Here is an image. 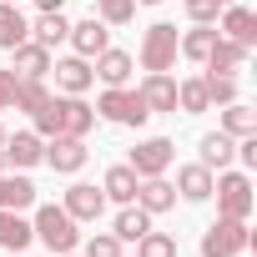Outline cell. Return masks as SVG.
I'll return each instance as SVG.
<instances>
[{
	"instance_id": "cell-1",
	"label": "cell",
	"mask_w": 257,
	"mask_h": 257,
	"mask_svg": "<svg viewBox=\"0 0 257 257\" xmlns=\"http://www.w3.org/2000/svg\"><path fill=\"white\" fill-rule=\"evenodd\" d=\"M96 126V106H86L81 96H51L36 111V137H86Z\"/></svg>"
},
{
	"instance_id": "cell-2",
	"label": "cell",
	"mask_w": 257,
	"mask_h": 257,
	"mask_svg": "<svg viewBox=\"0 0 257 257\" xmlns=\"http://www.w3.org/2000/svg\"><path fill=\"white\" fill-rule=\"evenodd\" d=\"M212 197H217V217H232V222H247L252 217V177L247 172H222L212 177Z\"/></svg>"
},
{
	"instance_id": "cell-3",
	"label": "cell",
	"mask_w": 257,
	"mask_h": 257,
	"mask_svg": "<svg viewBox=\"0 0 257 257\" xmlns=\"http://www.w3.org/2000/svg\"><path fill=\"white\" fill-rule=\"evenodd\" d=\"M31 232L61 257V252H76V242H81V232H76V217L66 212V207H36V222H31Z\"/></svg>"
},
{
	"instance_id": "cell-4",
	"label": "cell",
	"mask_w": 257,
	"mask_h": 257,
	"mask_svg": "<svg viewBox=\"0 0 257 257\" xmlns=\"http://www.w3.org/2000/svg\"><path fill=\"white\" fill-rule=\"evenodd\" d=\"M96 116H106V121H116V126H142L152 111H147L142 91H132V86H106L101 101H96Z\"/></svg>"
},
{
	"instance_id": "cell-5",
	"label": "cell",
	"mask_w": 257,
	"mask_h": 257,
	"mask_svg": "<svg viewBox=\"0 0 257 257\" xmlns=\"http://www.w3.org/2000/svg\"><path fill=\"white\" fill-rule=\"evenodd\" d=\"M247 247H252V232H247V222L217 217V222L202 232V257H242Z\"/></svg>"
},
{
	"instance_id": "cell-6",
	"label": "cell",
	"mask_w": 257,
	"mask_h": 257,
	"mask_svg": "<svg viewBox=\"0 0 257 257\" xmlns=\"http://www.w3.org/2000/svg\"><path fill=\"white\" fill-rule=\"evenodd\" d=\"M142 66L147 71H172L177 66V26L172 21L147 26V36H142Z\"/></svg>"
},
{
	"instance_id": "cell-7",
	"label": "cell",
	"mask_w": 257,
	"mask_h": 257,
	"mask_svg": "<svg viewBox=\"0 0 257 257\" xmlns=\"http://www.w3.org/2000/svg\"><path fill=\"white\" fill-rule=\"evenodd\" d=\"M172 157H177V147H172L167 137H147V142L132 147V162H126V167H132L137 177H167Z\"/></svg>"
},
{
	"instance_id": "cell-8",
	"label": "cell",
	"mask_w": 257,
	"mask_h": 257,
	"mask_svg": "<svg viewBox=\"0 0 257 257\" xmlns=\"http://www.w3.org/2000/svg\"><path fill=\"white\" fill-rule=\"evenodd\" d=\"M86 157H91L86 152V137H46V157L41 162L51 172H61V177H76L86 167Z\"/></svg>"
},
{
	"instance_id": "cell-9",
	"label": "cell",
	"mask_w": 257,
	"mask_h": 257,
	"mask_svg": "<svg viewBox=\"0 0 257 257\" xmlns=\"http://www.w3.org/2000/svg\"><path fill=\"white\" fill-rule=\"evenodd\" d=\"M76 222H96L101 212H106V192L101 187H91V182H76V187H66V202H61Z\"/></svg>"
},
{
	"instance_id": "cell-10",
	"label": "cell",
	"mask_w": 257,
	"mask_h": 257,
	"mask_svg": "<svg viewBox=\"0 0 257 257\" xmlns=\"http://www.w3.org/2000/svg\"><path fill=\"white\" fill-rule=\"evenodd\" d=\"M41 157H46V142H41L36 132H16V137H6V147H0V162H11L16 172L36 167Z\"/></svg>"
},
{
	"instance_id": "cell-11",
	"label": "cell",
	"mask_w": 257,
	"mask_h": 257,
	"mask_svg": "<svg viewBox=\"0 0 257 257\" xmlns=\"http://www.w3.org/2000/svg\"><path fill=\"white\" fill-rule=\"evenodd\" d=\"M66 41L76 46V56H86V61H96V56H101V51L111 46V26L91 16V21H81V26H71V36H66Z\"/></svg>"
},
{
	"instance_id": "cell-12",
	"label": "cell",
	"mask_w": 257,
	"mask_h": 257,
	"mask_svg": "<svg viewBox=\"0 0 257 257\" xmlns=\"http://www.w3.org/2000/svg\"><path fill=\"white\" fill-rule=\"evenodd\" d=\"M11 56H16V61H11V71H16L21 81H46V76H51V51H46V46L21 41Z\"/></svg>"
},
{
	"instance_id": "cell-13",
	"label": "cell",
	"mask_w": 257,
	"mask_h": 257,
	"mask_svg": "<svg viewBox=\"0 0 257 257\" xmlns=\"http://www.w3.org/2000/svg\"><path fill=\"white\" fill-rule=\"evenodd\" d=\"M51 71H56L61 96H81V91H91V81H96V71H91L86 56H66V61H56Z\"/></svg>"
},
{
	"instance_id": "cell-14",
	"label": "cell",
	"mask_w": 257,
	"mask_h": 257,
	"mask_svg": "<svg viewBox=\"0 0 257 257\" xmlns=\"http://www.w3.org/2000/svg\"><path fill=\"white\" fill-rule=\"evenodd\" d=\"M137 91H142V101H147L152 116L157 111H177V81H172V71H147V81Z\"/></svg>"
},
{
	"instance_id": "cell-15",
	"label": "cell",
	"mask_w": 257,
	"mask_h": 257,
	"mask_svg": "<svg viewBox=\"0 0 257 257\" xmlns=\"http://www.w3.org/2000/svg\"><path fill=\"white\" fill-rule=\"evenodd\" d=\"M132 202H137L142 212H152V217H157V212H172V207H177V187H172L167 177H142Z\"/></svg>"
},
{
	"instance_id": "cell-16",
	"label": "cell",
	"mask_w": 257,
	"mask_h": 257,
	"mask_svg": "<svg viewBox=\"0 0 257 257\" xmlns=\"http://www.w3.org/2000/svg\"><path fill=\"white\" fill-rule=\"evenodd\" d=\"M212 76H232V71H242L247 66V46H237V41H227L222 31H217V41H212V51H207V61H202Z\"/></svg>"
},
{
	"instance_id": "cell-17",
	"label": "cell",
	"mask_w": 257,
	"mask_h": 257,
	"mask_svg": "<svg viewBox=\"0 0 257 257\" xmlns=\"http://www.w3.org/2000/svg\"><path fill=\"white\" fill-rule=\"evenodd\" d=\"M222 36L252 51V46H257V16H252L247 6H222Z\"/></svg>"
},
{
	"instance_id": "cell-18",
	"label": "cell",
	"mask_w": 257,
	"mask_h": 257,
	"mask_svg": "<svg viewBox=\"0 0 257 257\" xmlns=\"http://www.w3.org/2000/svg\"><path fill=\"white\" fill-rule=\"evenodd\" d=\"M177 197H187V202H207L212 197V167H202V162H187V167H177Z\"/></svg>"
},
{
	"instance_id": "cell-19",
	"label": "cell",
	"mask_w": 257,
	"mask_h": 257,
	"mask_svg": "<svg viewBox=\"0 0 257 257\" xmlns=\"http://www.w3.org/2000/svg\"><path fill=\"white\" fill-rule=\"evenodd\" d=\"M91 71H96L106 86H126V81H132V71H137V61L126 56V51H116V46H106V51L91 61Z\"/></svg>"
},
{
	"instance_id": "cell-20",
	"label": "cell",
	"mask_w": 257,
	"mask_h": 257,
	"mask_svg": "<svg viewBox=\"0 0 257 257\" xmlns=\"http://www.w3.org/2000/svg\"><path fill=\"white\" fill-rule=\"evenodd\" d=\"M26 207H36V182L0 172V212H26Z\"/></svg>"
},
{
	"instance_id": "cell-21",
	"label": "cell",
	"mask_w": 257,
	"mask_h": 257,
	"mask_svg": "<svg viewBox=\"0 0 257 257\" xmlns=\"http://www.w3.org/2000/svg\"><path fill=\"white\" fill-rule=\"evenodd\" d=\"M21 41H31V21L21 16V6L0 0V46H6V51H16Z\"/></svg>"
},
{
	"instance_id": "cell-22",
	"label": "cell",
	"mask_w": 257,
	"mask_h": 257,
	"mask_svg": "<svg viewBox=\"0 0 257 257\" xmlns=\"http://www.w3.org/2000/svg\"><path fill=\"white\" fill-rule=\"evenodd\" d=\"M197 152H202V167H212V172H222L232 157H237V142L227 137V132H207L202 142H197Z\"/></svg>"
},
{
	"instance_id": "cell-23",
	"label": "cell",
	"mask_w": 257,
	"mask_h": 257,
	"mask_svg": "<svg viewBox=\"0 0 257 257\" xmlns=\"http://www.w3.org/2000/svg\"><path fill=\"white\" fill-rule=\"evenodd\" d=\"M217 132H227L232 142H242V137H257V111H252V106H242V101L222 106V126H217Z\"/></svg>"
},
{
	"instance_id": "cell-24",
	"label": "cell",
	"mask_w": 257,
	"mask_h": 257,
	"mask_svg": "<svg viewBox=\"0 0 257 257\" xmlns=\"http://www.w3.org/2000/svg\"><path fill=\"white\" fill-rule=\"evenodd\" d=\"M137 182H142V177L121 162V167H111V172L101 177V192H106V202H121V207H126V202L137 197Z\"/></svg>"
},
{
	"instance_id": "cell-25",
	"label": "cell",
	"mask_w": 257,
	"mask_h": 257,
	"mask_svg": "<svg viewBox=\"0 0 257 257\" xmlns=\"http://www.w3.org/2000/svg\"><path fill=\"white\" fill-rule=\"evenodd\" d=\"M31 242H36V232H31V222L21 212H0V247L6 252H26Z\"/></svg>"
},
{
	"instance_id": "cell-26",
	"label": "cell",
	"mask_w": 257,
	"mask_h": 257,
	"mask_svg": "<svg viewBox=\"0 0 257 257\" xmlns=\"http://www.w3.org/2000/svg\"><path fill=\"white\" fill-rule=\"evenodd\" d=\"M66 36H71V21H66L61 11H41V21L31 26V41H36V46H46V51H51V46H61Z\"/></svg>"
},
{
	"instance_id": "cell-27",
	"label": "cell",
	"mask_w": 257,
	"mask_h": 257,
	"mask_svg": "<svg viewBox=\"0 0 257 257\" xmlns=\"http://www.w3.org/2000/svg\"><path fill=\"white\" fill-rule=\"evenodd\" d=\"M212 41H217V26H192V31H182L177 36V56H187V61H207V51H212Z\"/></svg>"
},
{
	"instance_id": "cell-28",
	"label": "cell",
	"mask_w": 257,
	"mask_h": 257,
	"mask_svg": "<svg viewBox=\"0 0 257 257\" xmlns=\"http://www.w3.org/2000/svg\"><path fill=\"white\" fill-rule=\"evenodd\" d=\"M111 232H116L121 242H137L142 232H152V212H142L137 202H126V207L116 212V227H111Z\"/></svg>"
},
{
	"instance_id": "cell-29",
	"label": "cell",
	"mask_w": 257,
	"mask_h": 257,
	"mask_svg": "<svg viewBox=\"0 0 257 257\" xmlns=\"http://www.w3.org/2000/svg\"><path fill=\"white\" fill-rule=\"evenodd\" d=\"M212 101H207V86H202V76H187V81H177V111H187V116H197V111H207Z\"/></svg>"
},
{
	"instance_id": "cell-30",
	"label": "cell",
	"mask_w": 257,
	"mask_h": 257,
	"mask_svg": "<svg viewBox=\"0 0 257 257\" xmlns=\"http://www.w3.org/2000/svg\"><path fill=\"white\" fill-rule=\"evenodd\" d=\"M46 101H51L46 81H21V86H16V101H11V111H31V116H36Z\"/></svg>"
},
{
	"instance_id": "cell-31",
	"label": "cell",
	"mask_w": 257,
	"mask_h": 257,
	"mask_svg": "<svg viewBox=\"0 0 257 257\" xmlns=\"http://www.w3.org/2000/svg\"><path fill=\"white\" fill-rule=\"evenodd\" d=\"M137 257H177V237L172 232H142L137 237Z\"/></svg>"
},
{
	"instance_id": "cell-32",
	"label": "cell",
	"mask_w": 257,
	"mask_h": 257,
	"mask_svg": "<svg viewBox=\"0 0 257 257\" xmlns=\"http://www.w3.org/2000/svg\"><path fill=\"white\" fill-rule=\"evenodd\" d=\"M202 86H207V101H212V106H232V101H237V76H212V71H207Z\"/></svg>"
},
{
	"instance_id": "cell-33",
	"label": "cell",
	"mask_w": 257,
	"mask_h": 257,
	"mask_svg": "<svg viewBox=\"0 0 257 257\" xmlns=\"http://www.w3.org/2000/svg\"><path fill=\"white\" fill-rule=\"evenodd\" d=\"M137 16V0H96V21H106V26H126Z\"/></svg>"
},
{
	"instance_id": "cell-34",
	"label": "cell",
	"mask_w": 257,
	"mask_h": 257,
	"mask_svg": "<svg viewBox=\"0 0 257 257\" xmlns=\"http://www.w3.org/2000/svg\"><path fill=\"white\" fill-rule=\"evenodd\" d=\"M81 257H121V237H116V232H96Z\"/></svg>"
},
{
	"instance_id": "cell-35",
	"label": "cell",
	"mask_w": 257,
	"mask_h": 257,
	"mask_svg": "<svg viewBox=\"0 0 257 257\" xmlns=\"http://www.w3.org/2000/svg\"><path fill=\"white\" fill-rule=\"evenodd\" d=\"M222 16V0H187V21L192 26H212Z\"/></svg>"
},
{
	"instance_id": "cell-36",
	"label": "cell",
	"mask_w": 257,
	"mask_h": 257,
	"mask_svg": "<svg viewBox=\"0 0 257 257\" xmlns=\"http://www.w3.org/2000/svg\"><path fill=\"white\" fill-rule=\"evenodd\" d=\"M16 86H21V76H16V71H0V111H11V101H16Z\"/></svg>"
},
{
	"instance_id": "cell-37",
	"label": "cell",
	"mask_w": 257,
	"mask_h": 257,
	"mask_svg": "<svg viewBox=\"0 0 257 257\" xmlns=\"http://www.w3.org/2000/svg\"><path fill=\"white\" fill-rule=\"evenodd\" d=\"M66 0H36V11H61Z\"/></svg>"
},
{
	"instance_id": "cell-38",
	"label": "cell",
	"mask_w": 257,
	"mask_h": 257,
	"mask_svg": "<svg viewBox=\"0 0 257 257\" xmlns=\"http://www.w3.org/2000/svg\"><path fill=\"white\" fill-rule=\"evenodd\" d=\"M137 6H162V0H137Z\"/></svg>"
},
{
	"instance_id": "cell-39",
	"label": "cell",
	"mask_w": 257,
	"mask_h": 257,
	"mask_svg": "<svg viewBox=\"0 0 257 257\" xmlns=\"http://www.w3.org/2000/svg\"><path fill=\"white\" fill-rule=\"evenodd\" d=\"M0 147H6V126H0Z\"/></svg>"
},
{
	"instance_id": "cell-40",
	"label": "cell",
	"mask_w": 257,
	"mask_h": 257,
	"mask_svg": "<svg viewBox=\"0 0 257 257\" xmlns=\"http://www.w3.org/2000/svg\"><path fill=\"white\" fill-rule=\"evenodd\" d=\"M61 257H76V252H61Z\"/></svg>"
},
{
	"instance_id": "cell-41",
	"label": "cell",
	"mask_w": 257,
	"mask_h": 257,
	"mask_svg": "<svg viewBox=\"0 0 257 257\" xmlns=\"http://www.w3.org/2000/svg\"><path fill=\"white\" fill-rule=\"evenodd\" d=\"M222 6H232V0H222Z\"/></svg>"
},
{
	"instance_id": "cell-42",
	"label": "cell",
	"mask_w": 257,
	"mask_h": 257,
	"mask_svg": "<svg viewBox=\"0 0 257 257\" xmlns=\"http://www.w3.org/2000/svg\"><path fill=\"white\" fill-rule=\"evenodd\" d=\"M0 172H6V162H0Z\"/></svg>"
},
{
	"instance_id": "cell-43",
	"label": "cell",
	"mask_w": 257,
	"mask_h": 257,
	"mask_svg": "<svg viewBox=\"0 0 257 257\" xmlns=\"http://www.w3.org/2000/svg\"><path fill=\"white\" fill-rule=\"evenodd\" d=\"M11 6H21V0H11Z\"/></svg>"
},
{
	"instance_id": "cell-44",
	"label": "cell",
	"mask_w": 257,
	"mask_h": 257,
	"mask_svg": "<svg viewBox=\"0 0 257 257\" xmlns=\"http://www.w3.org/2000/svg\"><path fill=\"white\" fill-rule=\"evenodd\" d=\"M11 257H21V252H11Z\"/></svg>"
}]
</instances>
